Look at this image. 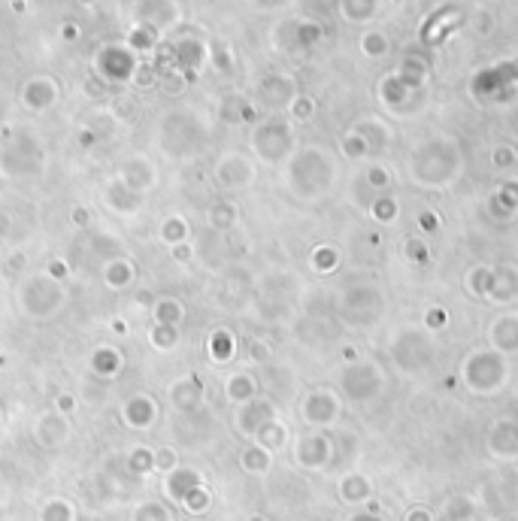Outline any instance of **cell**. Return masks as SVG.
<instances>
[{
	"label": "cell",
	"instance_id": "6da1fadb",
	"mask_svg": "<svg viewBox=\"0 0 518 521\" xmlns=\"http://www.w3.org/2000/svg\"><path fill=\"white\" fill-rule=\"evenodd\" d=\"M61 409L70 412V409H73V400H70V397H61Z\"/></svg>",
	"mask_w": 518,
	"mask_h": 521
}]
</instances>
